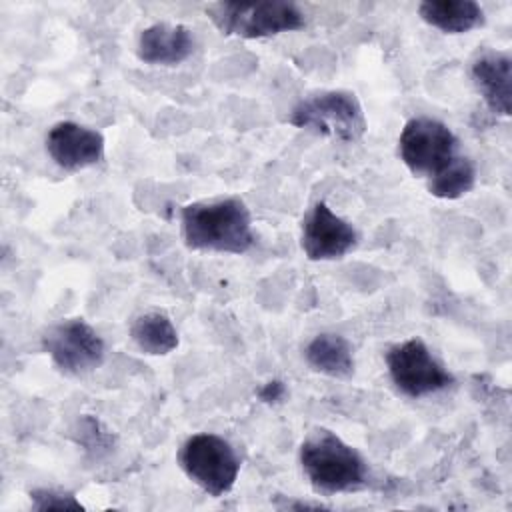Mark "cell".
I'll use <instances>...</instances> for the list:
<instances>
[{
    "mask_svg": "<svg viewBox=\"0 0 512 512\" xmlns=\"http://www.w3.org/2000/svg\"><path fill=\"white\" fill-rule=\"evenodd\" d=\"M252 212L240 196L188 202L180 208V234L186 248L240 256L254 248Z\"/></svg>",
    "mask_w": 512,
    "mask_h": 512,
    "instance_id": "6da1fadb",
    "label": "cell"
},
{
    "mask_svg": "<svg viewBox=\"0 0 512 512\" xmlns=\"http://www.w3.org/2000/svg\"><path fill=\"white\" fill-rule=\"evenodd\" d=\"M298 464L314 494L330 498L368 488L370 466L362 452L334 430L316 426L298 446Z\"/></svg>",
    "mask_w": 512,
    "mask_h": 512,
    "instance_id": "7a4b0ae2",
    "label": "cell"
},
{
    "mask_svg": "<svg viewBox=\"0 0 512 512\" xmlns=\"http://www.w3.org/2000/svg\"><path fill=\"white\" fill-rule=\"evenodd\" d=\"M286 122L298 130L342 144L362 140L368 130L360 98L344 88L308 92L292 106Z\"/></svg>",
    "mask_w": 512,
    "mask_h": 512,
    "instance_id": "3957f363",
    "label": "cell"
},
{
    "mask_svg": "<svg viewBox=\"0 0 512 512\" xmlns=\"http://www.w3.org/2000/svg\"><path fill=\"white\" fill-rule=\"evenodd\" d=\"M206 18L224 36L264 40L306 26L304 10L286 0L264 2H212L204 6Z\"/></svg>",
    "mask_w": 512,
    "mask_h": 512,
    "instance_id": "277c9868",
    "label": "cell"
},
{
    "mask_svg": "<svg viewBox=\"0 0 512 512\" xmlns=\"http://www.w3.org/2000/svg\"><path fill=\"white\" fill-rule=\"evenodd\" d=\"M398 158L408 172L424 182L440 176L460 156V138L442 120L412 116L398 134Z\"/></svg>",
    "mask_w": 512,
    "mask_h": 512,
    "instance_id": "5b68a950",
    "label": "cell"
},
{
    "mask_svg": "<svg viewBox=\"0 0 512 512\" xmlns=\"http://www.w3.org/2000/svg\"><path fill=\"white\" fill-rule=\"evenodd\" d=\"M178 466L204 494L220 498L236 486L242 458L224 436L194 432L178 448Z\"/></svg>",
    "mask_w": 512,
    "mask_h": 512,
    "instance_id": "8992f818",
    "label": "cell"
},
{
    "mask_svg": "<svg viewBox=\"0 0 512 512\" xmlns=\"http://www.w3.org/2000/svg\"><path fill=\"white\" fill-rule=\"evenodd\" d=\"M384 362L394 388L412 400L434 396L456 384L454 374L420 336L392 344L384 354Z\"/></svg>",
    "mask_w": 512,
    "mask_h": 512,
    "instance_id": "52a82bcc",
    "label": "cell"
},
{
    "mask_svg": "<svg viewBox=\"0 0 512 512\" xmlns=\"http://www.w3.org/2000/svg\"><path fill=\"white\" fill-rule=\"evenodd\" d=\"M42 352L52 366L70 378L98 370L106 360V342L84 318H62L48 326L40 338Z\"/></svg>",
    "mask_w": 512,
    "mask_h": 512,
    "instance_id": "ba28073f",
    "label": "cell"
},
{
    "mask_svg": "<svg viewBox=\"0 0 512 512\" xmlns=\"http://www.w3.org/2000/svg\"><path fill=\"white\" fill-rule=\"evenodd\" d=\"M358 242L356 226L336 214L324 200L314 202L300 222V250L310 262L342 260Z\"/></svg>",
    "mask_w": 512,
    "mask_h": 512,
    "instance_id": "9c48e42d",
    "label": "cell"
},
{
    "mask_svg": "<svg viewBox=\"0 0 512 512\" xmlns=\"http://www.w3.org/2000/svg\"><path fill=\"white\" fill-rule=\"evenodd\" d=\"M44 148L58 168L64 172H80L104 160L106 138L92 126L60 120L48 128Z\"/></svg>",
    "mask_w": 512,
    "mask_h": 512,
    "instance_id": "30bf717a",
    "label": "cell"
},
{
    "mask_svg": "<svg viewBox=\"0 0 512 512\" xmlns=\"http://www.w3.org/2000/svg\"><path fill=\"white\" fill-rule=\"evenodd\" d=\"M470 78L492 116L512 112V56L508 50H482L470 64Z\"/></svg>",
    "mask_w": 512,
    "mask_h": 512,
    "instance_id": "8fae6325",
    "label": "cell"
},
{
    "mask_svg": "<svg viewBox=\"0 0 512 512\" xmlns=\"http://www.w3.org/2000/svg\"><path fill=\"white\" fill-rule=\"evenodd\" d=\"M196 50V36L186 24L154 22L136 40V56L148 66L174 68L184 64Z\"/></svg>",
    "mask_w": 512,
    "mask_h": 512,
    "instance_id": "7c38bea8",
    "label": "cell"
},
{
    "mask_svg": "<svg viewBox=\"0 0 512 512\" xmlns=\"http://www.w3.org/2000/svg\"><path fill=\"white\" fill-rule=\"evenodd\" d=\"M304 362L316 374L348 380L356 370V356L352 342L338 332H320L304 346Z\"/></svg>",
    "mask_w": 512,
    "mask_h": 512,
    "instance_id": "4fadbf2b",
    "label": "cell"
},
{
    "mask_svg": "<svg viewBox=\"0 0 512 512\" xmlns=\"http://www.w3.org/2000/svg\"><path fill=\"white\" fill-rule=\"evenodd\" d=\"M418 16L448 36L468 34L486 24L484 8L474 0H424L418 4Z\"/></svg>",
    "mask_w": 512,
    "mask_h": 512,
    "instance_id": "5bb4252c",
    "label": "cell"
},
{
    "mask_svg": "<svg viewBox=\"0 0 512 512\" xmlns=\"http://www.w3.org/2000/svg\"><path fill=\"white\" fill-rule=\"evenodd\" d=\"M130 340L146 356H168L180 344L172 318L158 308L140 312L130 322Z\"/></svg>",
    "mask_w": 512,
    "mask_h": 512,
    "instance_id": "9a60e30c",
    "label": "cell"
},
{
    "mask_svg": "<svg viewBox=\"0 0 512 512\" xmlns=\"http://www.w3.org/2000/svg\"><path fill=\"white\" fill-rule=\"evenodd\" d=\"M70 438L90 460L108 458L116 448V434L96 414H80L70 430Z\"/></svg>",
    "mask_w": 512,
    "mask_h": 512,
    "instance_id": "2e32d148",
    "label": "cell"
},
{
    "mask_svg": "<svg viewBox=\"0 0 512 512\" xmlns=\"http://www.w3.org/2000/svg\"><path fill=\"white\" fill-rule=\"evenodd\" d=\"M476 178L478 176L474 162L466 154H462L448 170L428 180L426 190L430 196L438 200H458L474 190Z\"/></svg>",
    "mask_w": 512,
    "mask_h": 512,
    "instance_id": "e0dca14e",
    "label": "cell"
},
{
    "mask_svg": "<svg viewBox=\"0 0 512 512\" xmlns=\"http://www.w3.org/2000/svg\"><path fill=\"white\" fill-rule=\"evenodd\" d=\"M30 498V508L44 512V510H84V504L76 498L74 492L64 490V488H54V486H42V488H32L28 492Z\"/></svg>",
    "mask_w": 512,
    "mask_h": 512,
    "instance_id": "ac0fdd59",
    "label": "cell"
},
{
    "mask_svg": "<svg viewBox=\"0 0 512 512\" xmlns=\"http://www.w3.org/2000/svg\"><path fill=\"white\" fill-rule=\"evenodd\" d=\"M256 398L266 406H278L288 398V386L280 378H270L256 388Z\"/></svg>",
    "mask_w": 512,
    "mask_h": 512,
    "instance_id": "d6986e66",
    "label": "cell"
},
{
    "mask_svg": "<svg viewBox=\"0 0 512 512\" xmlns=\"http://www.w3.org/2000/svg\"><path fill=\"white\" fill-rule=\"evenodd\" d=\"M276 508H280V510H306V508H316V510H320V508H328V506H324L322 502H306V500L286 498L284 502L276 500Z\"/></svg>",
    "mask_w": 512,
    "mask_h": 512,
    "instance_id": "ffe728a7",
    "label": "cell"
}]
</instances>
